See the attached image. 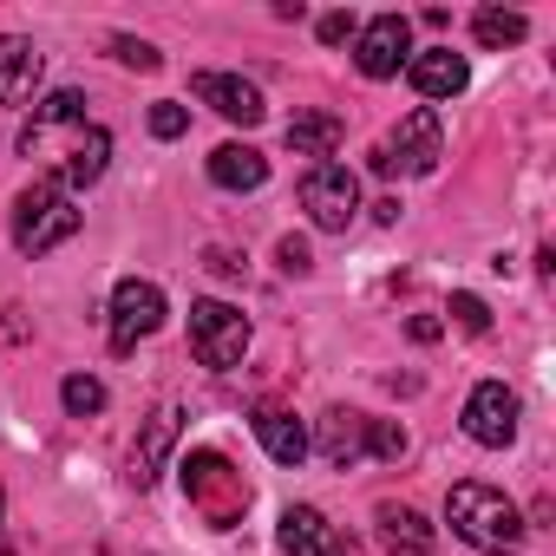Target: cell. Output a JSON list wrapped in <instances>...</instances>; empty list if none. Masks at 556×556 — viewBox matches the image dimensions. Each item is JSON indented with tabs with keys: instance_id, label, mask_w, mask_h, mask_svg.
<instances>
[{
	"instance_id": "5b68a950",
	"label": "cell",
	"mask_w": 556,
	"mask_h": 556,
	"mask_svg": "<svg viewBox=\"0 0 556 556\" xmlns=\"http://www.w3.org/2000/svg\"><path fill=\"white\" fill-rule=\"evenodd\" d=\"M439 157H445L439 112H432V105H413V112L400 118V131L374 151V170H380V177H393V170H406V177H432Z\"/></svg>"
},
{
	"instance_id": "6da1fadb",
	"label": "cell",
	"mask_w": 556,
	"mask_h": 556,
	"mask_svg": "<svg viewBox=\"0 0 556 556\" xmlns=\"http://www.w3.org/2000/svg\"><path fill=\"white\" fill-rule=\"evenodd\" d=\"M21 157L53 164V177L66 190H92L112 164V131L86 125V99L79 92H47L34 105V118L21 125Z\"/></svg>"
},
{
	"instance_id": "d4e9b609",
	"label": "cell",
	"mask_w": 556,
	"mask_h": 556,
	"mask_svg": "<svg viewBox=\"0 0 556 556\" xmlns=\"http://www.w3.org/2000/svg\"><path fill=\"white\" fill-rule=\"evenodd\" d=\"M452 315H458V328H465V334H491V308H484L478 295H465V289H458V295H452Z\"/></svg>"
},
{
	"instance_id": "83f0119b",
	"label": "cell",
	"mask_w": 556,
	"mask_h": 556,
	"mask_svg": "<svg viewBox=\"0 0 556 556\" xmlns=\"http://www.w3.org/2000/svg\"><path fill=\"white\" fill-rule=\"evenodd\" d=\"M321 47H341V40H354V14H321Z\"/></svg>"
},
{
	"instance_id": "3957f363",
	"label": "cell",
	"mask_w": 556,
	"mask_h": 556,
	"mask_svg": "<svg viewBox=\"0 0 556 556\" xmlns=\"http://www.w3.org/2000/svg\"><path fill=\"white\" fill-rule=\"evenodd\" d=\"M177 478H184V497H190V510H197L203 523H216V530L242 523V510H249V478H242V471H236L216 445L184 452Z\"/></svg>"
},
{
	"instance_id": "7402d4cb",
	"label": "cell",
	"mask_w": 556,
	"mask_h": 556,
	"mask_svg": "<svg viewBox=\"0 0 556 556\" xmlns=\"http://www.w3.org/2000/svg\"><path fill=\"white\" fill-rule=\"evenodd\" d=\"M60 400H66V413H73V419H92V413H105V387H99L92 374H66Z\"/></svg>"
},
{
	"instance_id": "f1b7e54d",
	"label": "cell",
	"mask_w": 556,
	"mask_h": 556,
	"mask_svg": "<svg viewBox=\"0 0 556 556\" xmlns=\"http://www.w3.org/2000/svg\"><path fill=\"white\" fill-rule=\"evenodd\" d=\"M406 334H413V341H419V348H432V341H439V334H445V328H439V321H432V315H413V321H406Z\"/></svg>"
},
{
	"instance_id": "ba28073f",
	"label": "cell",
	"mask_w": 556,
	"mask_h": 556,
	"mask_svg": "<svg viewBox=\"0 0 556 556\" xmlns=\"http://www.w3.org/2000/svg\"><path fill=\"white\" fill-rule=\"evenodd\" d=\"M157 328H164V289L144 282V275H125L112 289V354H131Z\"/></svg>"
},
{
	"instance_id": "52a82bcc",
	"label": "cell",
	"mask_w": 556,
	"mask_h": 556,
	"mask_svg": "<svg viewBox=\"0 0 556 556\" xmlns=\"http://www.w3.org/2000/svg\"><path fill=\"white\" fill-rule=\"evenodd\" d=\"M242 348H249V315L242 308H229V302H190V354L210 374L242 367Z\"/></svg>"
},
{
	"instance_id": "7a4b0ae2",
	"label": "cell",
	"mask_w": 556,
	"mask_h": 556,
	"mask_svg": "<svg viewBox=\"0 0 556 556\" xmlns=\"http://www.w3.org/2000/svg\"><path fill=\"white\" fill-rule=\"evenodd\" d=\"M445 523H452L471 549H484V556H510V549L523 543L517 504H510L497 484H478V478H465V484L445 491Z\"/></svg>"
},
{
	"instance_id": "44dd1931",
	"label": "cell",
	"mask_w": 556,
	"mask_h": 556,
	"mask_svg": "<svg viewBox=\"0 0 556 556\" xmlns=\"http://www.w3.org/2000/svg\"><path fill=\"white\" fill-rule=\"evenodd\" d=\"M471 34H478V47L497 53V47H517V40L530 34V21L510 14V8H478V14H471Z\"/></svg>"
},
{
	"instance_id": "8992f818",
	"label": "cell",
	"mask_w": 556,
	"mask_h": 556,
	"mask_svg": "<svg viewBox=\"0 0 556 556\" xmlns=\"http://www.w3.org/2000/svg\"><path fill=\"white\" fill-rule=\"evenodd\" d=\"M302 210H308V223H315V229L341 236V229L361 216V177H354L341 157L308 164V170H302Z\"/></svg>"
},
{
	"instance_id": "2e32d148",
	"label": "cell",
	"mask_w": 556,
	"mask_h": 556,
	"mask_svg": "<svg viewBox=\"0 0 556 556\" xmlns=\"http://www.w3.org/2000/svg\"><path fill=\"white\" fill-rule=\"evenodd\" d=\"M255 439H262V452L275 458V465H302L308 458V426L289 413V406H255Z\"/></svg>"
},
{
	"instance_id": "4dcf8cb0",
	"label": "cell",
	"mask_w": 556,
	"mask_h": 556,
	"mask_svg": "<svg viewBox=\"0 0 556 556\" xmlns=\"http://www.w3.org/2000/svg\"><path fill=\"white\" fill-rule=\"evenodd\" d=\"M0 556H14V549H8V543H0Z\"/></svg>"
},
{
	"instance_id": "7c38bea8",
	"label": "cell",
	"mask_w": 556,
	"mask_h": 556,
	"mask_svg": "<svg viewBox=\"0 0 556 556\" xmlns=\"http://www.w3.org/2000/svg\"><path fill=\"white\" fill-rule=\"evenodd\" d=\"M40 79H47V53L34 40L0 34V105H40Z\"/></svg>"
},
{
	"instance_id": "ac0fdd59",
	"label": "cell",
	"mask_w": 556,
	"mask_h": 556,
	"mask_svg": "<svg viewBox=\"0 0 556 556\" xmlns=\"http://www.w3.org/2000/svg\"><path fill=\"white\" fill-rule=\"evenodd\" d=\"M380 543L387 556H432V523L413 504H380Z\"/></svg>"
},
{
	"instance_id": "30bf717a",
	"label": "cell",
	"mask_w": 556,
	"mask_h": 556,
	"mask_svg": "<svg viewBox=\"0 0 556 556\" xmlns=\"http://www.w3.org/2000/svg\"><path fill=\"white\" fill-rule=\"evenodd\" d=\"M465 432H471L478 445L504 452V445L517 439V393H510L504 380H478L471 400H465Z\"/></svg>"
},
{
	"instance_id": "8fae6325",
	"label": "cell",
	"mask_w": 556,
	"mask_h": 556,
	"mask_svg": "<svg viewBox=\"0 0 556 556\" xmlns=\"http://www.w3.org/2000/svg\"><path fill=\"white\" fill-rule=\"evenodd\" d=\"M190 92H197V99H203L216 118H229V125H242V131L268 118L262 92H255L249 79H236V73H197V79H190Z\"/></svg>"
},
{
	"instance_id": "9a60e30c",
	"label": "cell",
	"mask_w": 556,
	"mask_h": 556,
	"mask_svg": "<svg viewBox=\"0 0 556 556\" xmlns=\"http://www.w3.org/2000/svg\"><path fill=\"white\" fill-rule=\"evenodd\" d=\"M406 79H413L419 99H458V92L471 86V66H465V53L432 47V53H413V60H406Z\"/></svg>"
},
{
	"instance_id": "f546056e",
	"label": "cell",
	"mask_w": 556,
	"mask_h": 556,
	"mask_svg": "<svg viewBox=\"0 0 556 556\" xmlns=\"http://www.w3.org/2000/svg\"><path fill=\"white\" fill-rule=\"evenodd\" d=\"M0 517H8V497H0Z\"/></svg>"
},
{
	"instance_id": "ffe728a7",
	"label": "cell",
	"mask_w": 556,
	"mask_h": 556,
	"mask_svg": "<svg viewBox=\"0 0 556 556\" xmlns=\"http://www.w3.org/2000/svg\"><path fill=\"white\" fill-rule=\"evenodd\" d=\"M289 144H295V157L328 164V157L341 151V118H334V112H295V118H289Z\"/></svg>"
},
{
	"instance_id": "d6986e66",
	"label": "cell",
	"mask_w": 556,
	"mask_h": 556,
	"mask_svg": "<svg viewBox=\"0 0 556 556\" xmlns=\"http://www.w3.org/2000/svg\"><path fill=\"white\" fill-rule=\"evenodd\" d=\"M177 406H157L151 413V426H144V445H138V458H131V478H138V491L164 471V458H170V445H177Z\"/></svg>"
},
{
	"instance_id": "cb8c5ba5",
	"label": "cell",
	"mask_w": 556,
	"mask_h": 556,
	"mask_svg": "<svg viewBox=\"0 0 556 556\" xmlns=\"http://www.w3.org/2000/svg\"><path fill=\"white\" fill-rule=\"evenodd\" d=\"M144 125H151V138H164V144H170V138H184V131H190V112H184V105H170V99H157Z\"/></svg>"
},
{
	"instance_id": "4316f807",
	"label": "cell",
	"mask_w": 556,
	"mask_h": 556,
	"mask_svg": "<svg viewBox=\"0 0 556 556\" xmlns=\"http://www.w3.org/2000/svg\"><path fill=\"white\" fill-rule=\"evenodd\" d=\"M275 262H282V275H308V268H315V255H308L302 236H282V242H275Z\"/></svg>"
},
{
	"instance_id": "5bb4252c",
	"label": "cell",
	"mask_w": 556,
	"mask_h": 556,
	"mask_svg": "<svg viewBox=\"0 0 556 556\" xmlns=\"http://www.w3.org/2000/svg\"><path fill=\"white\" fill-rule=\"evenodd\" d=\"M367 432H374V419L367 413H348V406H334V413H321V432L308 439L334 471H348V465H361L367 458Z\"/></svg>"
},
{
	"instance_id": "9c48e42d",
	"label": "cell",
	"mask_w": 556,
	"mask_h": 556,
	"mask_svg": "<svg viewBox=\"0 0 556 556\" xmlns=\"http://www.w3.org/2000/svg\"><path fill=\"white\" fill-rule=\"evenodd\" d=\"M413 60V21L406 14H374L367 27H354V66L367 79H393Z\"/></svg>"
},
{
	"instance_id": "484cf974",
	"label": "cell",
	"mask_w": 556,
	"mask_h": 556,
	"mask_svg": "<svg viewBox=\"0 0 556 556\" xmlns=\"http://www.w3.org/2000/svg\"><path fill=\"white\" fill-rule=\"evenodd\" d=\"M367 452H374V458H400V452H406V426H393V419H374V432H367Z\"/></svg>"
},
{
	"instance_id": "603a6c76",
	"label": "cell",
	"mask_w": 556,
	"mask_h": 556,
	"mask_svg": "<svg viewBox=\"0 0 556 556\" xmlns=\"http://www.w3.org/2000/svg\"><path fill=\"white\" fill-rule=\"evenodd\" d=\"M112 60H118V66H138V73H157V66H164V53H157L151 40H125V34L112 40Z\"/></svg>"
},
{
	"instance_id": "277c9868",
	"label": "cell",
	"mask_w": 556,
	"mask_h": 556,
	"mask_svg": "<svg viewBox=\"0 0 556 556\" xmlns=\"http://www.w3.org/2000/svg\"><path fill=\"white\" fill-rule=\"evenodd\" d=\"M66 236H79L73 190H66L60 177H34V184L14 197V249H21V255H47V249H60Z\"/></svg>"
},
{
	"instance_id": "e0dca14e",
	"label": "cell",
	"mask_w": 556,
	"mask_h": 556,
	"mask_svg": "<svg viewBox=\"0 0 556 556\" xmlns=\"http://www.w3.org/2000/svg\"><path fill=\"white\" fill-rule=\"evenodd\" d=\"M210 184L216 190H262L268 184V157L255 144H216L210 151Z\"/></svg>"
},
{
	"instance_id": "4fadbf2b",
	"label": "cell",
	"mask_w": 556,
	"mask_h": 556,
	"mask_svg": "<svg viewBox=\"0 0 556 556\" xmlns=\"http://www.w3.org/2000/svg\"><path fill=\"white\" fill-rule=\"evenodd\" d=\"M282 549H289V556H354V543H348L315 504H289V510H282Z\"/></svg>"
}]
</instances>
